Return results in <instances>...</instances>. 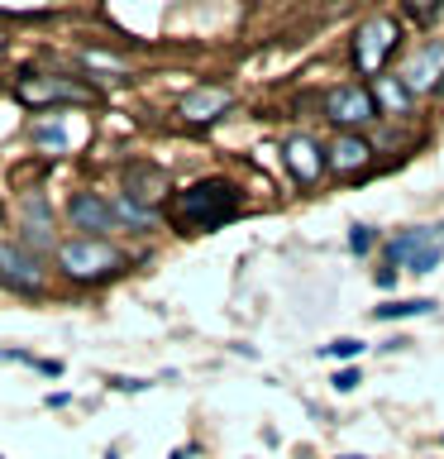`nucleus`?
Here are the masks:
<instances>
[{
	"instance_id": "1",
	"label": "nucleus",
	"mask_w": 444,
	"mask_h": 459,
	"mask_svg": "<svg viewBox=\"0 0 444 459\" xmlns=\"http://www.w3.org/2000/svg\"><path fill=\"white\" fill-rule=\"evenodd\" d=\"M239 186L225 182V178H206V182H192L172 196V225L196 235V230H220L239 215Z\"/></svg>"
},
{
	"instance_id": "2",
	"label": "nucleus",
	"mask_w": 444,
	"mask_h": 459,
	"mask_svg": "<svg viewBox=\"0 0 444 459\" xmlns=\"http://www.w3.org/2000/svg\"><path fill=\"white\" fill-rule=\"evenodd\" d=\"M57 273L72 282H106L115 273H124V254L110 239H63L57 244Z\"/></svg>"
},
{
	"instance_id": "3",
	"label": "nucleus",
	"mask_w": 444,
	"mask_h": 459,
	"mask_svg": "<svg viewBox=\"0 0 444 459\" xmlns=\"http://www.w3.org/2000/svg\"><path fill=\"white\" fill-rule=\"evenodd\" d=\"M440 258H444L440 225H411L387 239V268H406L415 278H425V273L440 268Z\"/></svg>"
},
{
	"instance_id": "4",
	"label": "nucleus",
	"mask_w": 444,
	"mask_h": 459,
	"mask_svg": "<svg viewBox=\"0 0 444 459\" xmlns=\"http://www.w3.org/2000/svg\"><path fill=\"white\" fill-rule=\"evenodd\" d=\"M397 43H401L397 20L372 14V20H363L354 34V67L363 72V77H382V67H387V57L397 53Z\"/></svg>"
},
{
	"instance_id": "5",
	"label": "nucleus",
	"mask_w": 444,
	"mask_h": 459,
	"mask_svg": "<svg viewBox=\"0 0 444 459\" xmlns=\"http://www.w3.org/2000/svg\"><path fill=\"white\" fill-rule=\"evenodd\" d=\"M325 120L339 129V134H358L363 125L378 120V106H372L368 86H335L325 96Z\"/></svg>"
},
{
	"instance_id": "6",
	"label": "nucleus",
	"mask_w": 444,
	"mask_h": 459,
	"mask_svg": "<svg viewBox=\"0 0 444 459\" xmlns=\"http://www.w3.org/2000/svg\"><path fill=\"white\" fill-rule=\"evenodd\" d=\"M20 249H29L34 258H43L53 249V206H48V196L38 192H24V201H20Z\"/></svg>"
},
{
	"instance_id": "7",
	"label": "nucleus",
	"mask_w": 444,
	"mask_h": 459,
	"mask_svg": "<svg viewBox=\"0 0 444 459\" xmlns=\"http://www.w3.org/2000/svg\"><path fill=\"white\" fill-rule=\"evenodd\" d=\"M401 86H406L411 96L444 91V39H430L415 48V57L401 67Z\"/></svg>"
},
{
	"instance_id": "8",
	"label": "nucleus",
	"mask_w": 444,
	"mask_h": 459,
	"mask_svg": "<svg viewBox=\"0 0 444 459\" xmlns=\"http://www.w3.org/2000/svg\"><path fill=\"white\" fill-rule=\"evenodd\" d=\"M43 278H48V268H43V258H34L29 249L20 244H0V282L14 287V292H38Z\"/></svg>"
},
{
	"instance_id": "9",
	"label": "nucleus",
	"mask_w": 444,
	"mask_h": 459,
	"mask_svg": "<svg viewBox=\"0 0 444 459\" xmlns=\"http://www.w3.org/2000/svg\"><path fill=\"white\" fill-rule=\"evenodd\" d=\"M67 221L72 230H81L86 239H106L115 230V215H110V201L100 192H72L67 201Z\"/></svg>"
},
{
	"instance_id": "10",
	"label": "nucleus",
	"mask_w": 444,
	"mask_h": 459,
	"mask_svg": "<svg viewBox=\"0 0 444 459\" xmlns=\"http://www.w3.org/2000/svg\"><path fill=\"white\" fill-rule=\"evenodd\" d=\"M14 100H24V106H48V100H67V106H86V100H96L86 86L67 82V77H24L14 86Z\"/></svg>"
},
{
	"instance_id": "11",
	"label": "nucleus",
	"mask_w": 444,
	"mask_h": 459,
	"mask_svg": "<svg viewBox=\"0 0 444 459\" xmlns=\"http://www.w3.org/2000/svg\"><path fill=\"white\" fill-rule=\"evenodd\" d=\"M282 163L292 168V178L301 186H311V182H320V172H325V153H320V143H315V139L292 134L282 143Z\"/></svg>"
},
{
	"instance_id": "12",
	"label": "nucleus",
	"mask_w": 444,
	"mask_h": 459,
	"mask_svg": "<svg viewBox=\"0 0 444 459\" xmlns=\"http://www.w3.org/2000/svg\"><path fill=\"white\" fill-rule=\"evenodd\" d=\"M368 163H372V143L363 134H339L325 153V168H335L339 178H354V172H363Z\"/></svg>"
},
{
	"instance_id": "13",
	"label": "nucleus",
	"mask_w": 444,
	"mask_h": 459,
	"mask_svg": "<svg viewBox=\"0 0 444 459\" xmlns=\"http://www.w3.org/2000/svg\"><path fill=\"white\" fill-rule=\"evenodd\" d=\"M124 186H129V201L134 206H143V211H153V201H163V192H167V178L158 168H149V163H129L124 168Z\"/></svg>"
},
{
	"instance_id": "14",
	"label": "nucleus",
	"mask_w": 444,
	"mask_h": 459,
	"mask_svg": "<svg viewBox=\"0 0 444 459\" xmlns=\"http://www.w3.org/2000/svg\"><path fill=\"white\" fill-rule=\"evenodd\" d=\"M225 110H229V91H225V86H196V91L182 100V115L192 125H206V120H215V115H225Z\"/></svg>"
},
{
	"instance_id": "15",
	"label": "nucleus",
	"mask_w": 444,
	"mask_h": 459,
	"mask_svg": "<svg viewBox=\"0 0 444 459\" xmlns=\"http://www.w3.org/2000/svg\"><path fill=\"white\" fill-rule=\"evenodd\" d=\"M378 82V91H372V106H378V115H406L411 110V91L401 86V77H372Z\"/></svg>"
},
{
	"instance_id": "16",
	"label": "nucleus",
	"mask_w": 444,
	"mask_h": 459,
	"mask_svg": "<svg viewBox=\"0 0 444 459\" xmlns=\"http://www.w3.org/2000/svg\"><path fill=\"white\" fill-rule=\"evenodd\" d=\"M440 301L435 297H411V301H387V307H372V321H411V316H430Z\"/></svg>"
},
{
	"instance_id": "17",
	"label": "nucleus",
	"mask_w": 444,
	"mask_h": 459,
	"mask_svg": "<svg viewBox=\"0 0 444 459\" xmlns=\"http://www.w3.org/2000/svg\"><path fill=\"white\" fill-rule=\"evenodd\" d=\"M34 149H43V153H67L72 149V139H67V129H63L57 115H43V120L34 125Z\"/></svg>"
},
{
	"instance_id": "18",
	"label": "nucleus",
	"mask_w": 444,
	"mask_h": 459,
	"mask_svg": "<svg viewBox=\"0 0 444 459\" xmlns=\"http://www.w3.org/2000/svg\"><path fill=\"white\" fill-rule=\"evenodd\" d=\"M110 215H115V225H134V230H149L153 225V211H143V206H134L124 192L110 201Z\"/></svg>"
},
{
	"instance_id": "19",
	"label": "nucleus",
	"mask_w": 444,
	"mask_h": 459,
	"mask_svg": "<svg viewBox=\"0 0 444 459\" xmlns=\"http://www.w3.org/2000/svg\"><path fill=\"white\" fill-rule=\"evenodd\" d=\"M320 354H325V359H358V354H363V340H354V335L329 340V344H320Z\"/></svg>"
},
{
	"instance_id": "20",
	"label": "nucleus",
	"mask_w": 444,
	"mask_h": 459,
	"mask_svg": "<svg viewBox=\"0 0 444 459\" xmlns=\"http://www.w3.org/2000/svg\"><path fill=\"white\" fill-rule=\"evenodd\" d=\"M358 383H363V373H358V368H339L335 378H329V387H335V393H354Z\"/></svg>"
},
{
	"instance_id": "21",
	"label": "nucleus",
	"mask_w": 444,
	"mask_h": 459,
	"mask_svg": "<svg viewBox=\"0 0 444 459\" xmlns=\"http://www.w3.org/2000/svg\"><path fill=\"white\" fill-rule=\"evenodd\" d=\"M349 249H354V254H368V249H372V225H354V230H349Z\"/></svg>"
},
{
	"instance_id": "22",
	"label": "nucleus",
	"mask_w": 444,
	"mask_h": 459,
	"mask_svg": "<svg viewBox=\"0 0 444 459\" xmlns=\"http://www.w3.org/2000/svg\"><path fill=\"white\" fill-rule=\"evenodd\" d=\"M34 368L43 378H63V359H34Z\"/></svg>"
},
{
	"instance_id": "23",
	"label": "nucleus",
	"mask_w": 444,
	"mask_h": 459,
	"mask_svg": "<svg viewBox=\"0 0 444 459\" xmlns=\"http://www.w3.org/2000/svg\"><path fill=\"white\" fill-rule=\"evenodd\" d=\"M115 393H143V387H153V383H143V378H110Z\"/></svg>"
},
{
	"instance_id": "24",
	"label": "nucleus",
	"mask_w": 444,
	"mask_h": 459,
	"mask_svg": "<svg viewBox=\"0 0 444 459\" xmlns=\"http://www.w3.org/2000/svg\"><path fill=\"white\" fill-rule=\"evenodd\" d=\"M372 282H378V287H382V292H387V287H392V282H397V268H387V264H382L378 273H372Z\"/></svg>"
},
{
	"instance_id": "25",
	"label": "nucleus",
	"mask_w": 444,
	"mask_h": 459,
	"mask_svg": "<svg viewBox=\"0 0 444 459\" xmlns=\"http://www.w3.org/2000/svg\"><path fill=\"white\" fill-rule=\"evenodd\" d=\"M167 459H192V450H172Z\"/></svg>"
},
{
	"instance_id": "26",
	"label": "nucleus",
	"mask_w": 444,
	"mask_h": 459,
	"mask_svg": "<svg viewBox=\"0 0 444 459\" xmlns=\"http://www.w3.org/2000/svg\"><path fill=\"white\" fill-rule=\"evenodd\" d=\"M339 459H368V455H339Z\"/></svg>"
},
{
	"instance_id": "27",
	"label": "nucleus",
	"mask_w": 444,
	"mask_h": 459,
	"mask_svg": "<svg viewBox=\"0 0 444 459\" xmlns=\"http://www.w3.org/2000/svg\"><path fill=\"white\" fill-rule=\"evenodd\" d=\"M440 239H444V225H440Z\"/></svg>"
}]
</instances>
